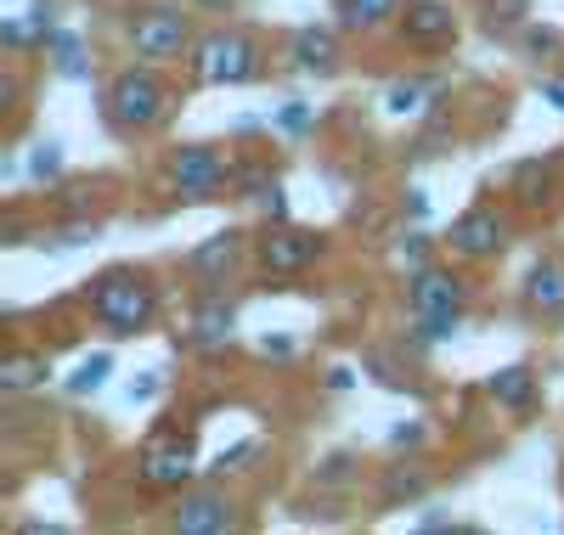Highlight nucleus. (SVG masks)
<instances>
[{
    "label": "nucleus",
    "instance_id": "1",
    "mask_svg": "<svg viewBox=\"0 0 564 535\" xmlns=\"http://www.w3.org/2000/svg\"><path fill=\"white\" fill-rule=\"evenodd\" d=\"M90 310H97V321L113 338H135L159 316V287L141 271H102L97 287H90Z\"/></svg>",
    "mask_w": 564,
    "mask_h": 535
},
{
    "label": "nucleus",
    "instance_id": "2",
    "mask_svg": "<svg viewBox=\"0 0 564 535\" xmlns=\"http://www.w3.org/2000/svg\"><path fill=\"white\" fill-rule=\"evenodd\" d=\"M102 113H108V124L124 130V135H141V130L164 124V113H170V90H164V79L153 74V63L113 74V79H108V102H102Z\"/></svg>",
    "mask_w": 564,
    "mask_h": 535
},
{
    "label": "nucleus",
    "instance_id": "3",
    "mask_svg": "<svg viewBox=\"0 0 564 535\" xmlns=\"http://www.w3.org/2000/svg\"><path fill=\"white\" fill-rule=\"evenodd\" d=\"M186 63H193L198 85H249L260 74V45L238 29H209V34L193 40Z\"/></svg>",
    "mask_w": 564,
    "mask_h": 535
},
{
    "label": "nucleus",
    "instance_id": "4",
    "mask_svg": "<svg viewBox=\"0 0 564 535\" xmlns=\"http://www.w3.org/2000/svg\"><path fill=\"white\" fill-rule=\"evenodd\" d=\"M164 175H170V186H175V198H193V204L220 198V192L231 186V164H226V153H220V148H209V141L175 148Z\"/></svg>",
    "mask_w": 564,
    "mask_h": 535
},
{
    "label": "nucleus",
    "instance_id": "5",
    "mask_svg": "<svg viewBox=\"0 0 564 535\" xmlns=\"http://www.w3.org/2000/svg\"><path fill=\"white\" fill-rule=\"evenodd\" d=\"M135 479L148 484V491H186V484L198 479L193 440H186V434H153L135 457Z\"/></svg>",
    "mask_w": 564,
    "mask_h": 535
},
{
    "label": "nucleus",
    "instance_id": "6",
    "mask_svg": "<svg viewBox=\"0 0 564 535\" xmlns=\"http://www.w3.org/2000/svg\"><path fill=\"white\" fill-rule=\"evenodd\" d=\"M130 52L141 57V63H175V57H186L193 52V23H186L181 12H170V7H153V12H141L135 23H130Z\"/></svg>",
    "mask_w": 564,
    "mask_h": 535
},
{
    "label": "nucleus",
    "instance_id": "7",
    "mask_svg": "<svg viewBox=\"0 0 564 535\" xmlns=\"http://www.w3.org/2000/svg\"><path fill=\"white\" fill-rule=\"evenodd\" d=\"M446 242H452L457 260H497L508 249V215L491 209V204H475L468 215L452 220V237Z\"/></svg>",
    "mask_w": 564,
    "mask_h": 535
},
{
    "label": "nucleus",
    "instance_id": "8",
    "mask_svg": "<svg viewBox=\"0 0 564 535\" xmlns=\"http://www.w3.org/2000/svg\"><path fill=\"white\" fill-rule=\"evenodd\" d=\"M406 305H412V316H463L468 282L457 271H446V265H423V271H412Z\"/></svg>",
    "mask_w": 564,
    "mask_h": 535
},
{
    "label": "nucleus",
    "instance_id": "9",
    "mask_svg": "<svg viewBox=\"0 0 564 535\" xmlns=\"http://www.w3.org/2000/svg\"><path fill=\"white\" fill-rule=\"evenodd\" d=\"M316 254H322V237L316 231H300V226H271L260 237V265L271 276H300V271L316 265Z\"/></svg>",
    "mask_w": 564,
    "mask_h": 535
},
{
    "label": "nucleus",
    "instance_id": "10",
    "mask_svg": "<svg viewBox=\"0 0 564 535\" xmlns=\"http://www.w3.org/2000/svg\"><path fill=\"white\" fill-rule=\"evenodd\" d=\"M175 529L186 535H226V529H238V507H231L220 491H186L170 513Z\"/></svg>",
    "mask_w": 564,
    "mask_h": 535
},
{
    "label": "nucleus",
    "instance_id": "11",
    "mask_svg": "<svg viewBox=\"0 0 564 535\" xmlns=\"http://www.w3.org/2000/svg\"><path fill=\"white\" fill-rule=\"evenodd\" d=\"M186 338H193L198 350H226L231 338H238V305L231 299H220V294H204L198 305H193V327H186Z\"/></svg>",
    "mask_w": 564,
    "mask_h": 535
},
{
    "label": "nucleus",
    "instance_id": "12",
    "mask_svg": "<svg viewBox=\"0 0 564 535\" xmlns=\"http://www.w3.org/2000/svg\"><path fill=\"white\" fill-rule=\"evenodd\" d=\"M401 34L412 45H446L457 34V18H452V7H441V0H406L401 7Z\"/></svg>",
    "mask_w": 564,
    "mask_h": 535
},
{
    "label": "nucleus",
    "instance_id": "13",
    "mask_svg": "<svg viewBox=\"0 0 564 535\" xmlns=\"http://www.w3.org/2000/svg\"><path fill=\"white\" fill-rule=\"evenodd\" d=\"M238 254H243V231H215V237H204L198 249L186 254V271L204 276V282H226L231 265H238Z\"/></svg>",
    "mask_w": 564,
    "mask_h": 535
},
{
    "label": "nucleus",
    "instance_id": "14",
    "mask_svg": "<svg viewBox=\"0 0 564 535\" xmlns=\"http://www.w3.org/2000/svg\"><path fill=\"white\" fill-rule=\"evenodd\" d=\"M289 57H294V68L300 74H316V79H327L339 68V40H334V29H300L294 40H289Z\"/></svg>",
    "mask_w": 564,
    "mask_h": 535
},
{
    "label": "nucleus",
    "instance_id": "15",
    "mask_svg": "<svg viewBox=\"0 0 564 535\" xmlns=\"http://www.w3.org/2000/svg\"><path fill=\"white\" fill-rule=\"evenodd\" d=\"M525 305L536 316H564V260H536L525 271Z\"/></svg>",
    "mask_w": 564,
    "mask_h": 535
},
{
    "label": "nucleus",
    "instance_id": "16",
    "mask_svg": "<svg viewBox=\"0 0 564 535\" xmlns=\"http://www.w3.org/2000/svg\"><path fill=\"white\" fill-rule=\"evenodd\" d=\"M508 192H513V204H520V209H547V204H553V159L513 164Z\"/></svg>",
    "mask_w": 564,
    "mask_h": 535
},
{
    "label": "nucleus",
    "instance_id": "17",
    "mask_svg": "<svg viewBox=\"0 0 564 535\" xmlns=\"http://www.w3.org/2000/svg\"><path fill=\"white\" fill-rule=\"evenodd\" d=\"M486 395L497 406H508V412H531L536 406V372L525 361H513V367H502V372L486 378Z\"/></svg>",
    "mask_w": 564,
    "mask_h": 535
},
{
    "label": "nucleus",
    "instance_id": "18",
    "mask_svg": "<svg viewBox=\"0 0 564 535\" xmlns=\"http://www.w3.org/2000/svg\"><path fill=\"white\" fill-rule=\"evenodd\" d=\"M430 102H441V79H423V74H406L395 85H384V113L390 119H417Z\"/></svg>",
    "mask_w": 564,
    "mask_h": 535
},
{
    "label": "nucleus",
    "instance_id": "19",
    "mask_svg": "<svg viewBox=\"0 0 564 535\" xmlns=\"http://www.w3.org/2000/svg\"><path fill=\"white\" fill-rule=\"evenodd\" d=\"M384 23H401V0H339V29L372 34Z\"/></svg>",
    "mask_w": 564,
    "mask_h": 535
},
{
    "label": "nucleus",
    "instance_id": "20",
    "mask_svg": "<svg viewBox=\"0 0 564 535\" xmlns=\"http://www.w3.org/2000/svg\"><path fill=\"white\" fill-rule=\"evenodd\" d=\"M45 378H52V361H45V356H12L7 367H0V389H7V395H23V389H40Z\"/></svg>",
    "mask_w": 564,
    "mask_h": 535
},
{
    "label": "nucleus",
    "instance_id": "21",
    "mask_svg": "<svg viewBox=\"0 0 564 535\" xmlns=\"http://www.w3.org/2000/svg\"><path fill=\"white\" fill-rule=\"evenodd\" d=\"M423 496H430V473H423V468H390V479H384V507L423 502Z\"/></svg>",
    "mask_w": 564,
    "mask_h": 535
},
{
    "label": "nucleus",
    "instance_id": "22",
    "mask_svg": "<svg viewBox=\"0 0 564 535\" xmlns=\"http://www.w3.org/2000/svg\"><path fill=\"white\" fill-rule=\"evenodd\" d=\"M452 332H457V316H412V327H406L412 350H435V345H446Z\"/></svg>",
    "mask_w": 564,
    "mask_h": 535
},
{
    "label": "nucleus",
    "instance_id": "23",
    "mask_svg": "<svg viewBox=\"0 0 564 535\" xmlns=\"http://www.w3.org/2000/svg\"><path fill=\"white\" fill-rule=\"evenodd\" d=\"M45 52H52L57 74H68V79H79V74H85V52H79V40H74V34H57V29H52V40H45Z\"/></svg>",
    "mask_w": 564,
    "mask_h": 535
},
{
    "label": "nucleus",
    "instance_id": "24",
    "mask_svg": "<svg viewBox=\"0 0 564 535\" xmlns=\"http://www.w3.org/2000/svg\"><path fill=\"white\" fill-rule=\"evenodd\" d=\"M108 372H113V356H90V361H79V372L68 378V395H90V389H102Z\"/></svg>",
    "mask_w": 564,
    "mask_h": 535
},
{
    "label": "nucleus",
    "instance_id": "25",
    "mask_svg": "<svg viewBox=\"0 0 564 535\" xmlns=\"http://www.w3.org/2000/svg\"><path fill=\"white\" fill-rule=\"evenodd\" d=\"M531 0H486V29H520Z\"/></svg>",
    "mask_w": 564,
    "mask_h": 535
},
{
    "label": "nucleus",
    "instance_id": "26",
    "mask_svg": "<svg viewBox=\"0 0 564 535\" xmlns=\"http://www.w3.org/2000/svg\"><path fill=\"white\" fill-rule=\"evenodd\" d=\"M249 457H260V440H243V446H231V451H220L215 473H238V468H249Z\"/></svg>",
    "mask_w": 564,
    "mask_h": 535
},
{
    "label": "nucleus",
    "instance_id": "27",
    "mask_svg": "<svg viewBox=\"0 0 564 535\" xmlns=\"http://www.w3.org/2000/svg\"><path fill=\"white\" fill-rule=\"evenodd\" d=\"M311 124H316L311 102H289V108L276 113V130H294V135H300V130H311Z\"/></svg>",
    "mask_w": 564,
    "mask_h": 535
},
{
    "label": "nucleus",
    "instance_id": "28",
    "mask_svg": "<svg viewBox=\"0 0 564 535\" xmlns=\"http://www.w3.org/2000/svg\"><path fill=\"white\" fill-rule=\"evenodd\" d=\"M0 40H7L12 52H23L29 40H40V29H34V23H18V18H7V23H0Z\"/></svg>",
    "mask_w": 564,
    "mask_h": 535
},
{
    "label": "nucleus",
    "instance_id": "29",
    "mask_svg": "<svg viewBox=\"0 0 564 535\" xmlns=\"http://www.w3.org/2000/svg\"><path fill=\"white\" fill-rule=\"evenodd\" d=\"M34 175H57L63 170V153H57V141H40L34 148V164H29Z\"/></svg>",
    "mask_w": 564,
    "mask_h": 535
},
{
    "label": "nucleus",
    "instance_id": "30",
    "mask_svg": "<svg viewBox=\"0 0 564 535\" xmlns=\"http://www.w3.org/2000/svg\"><path fill=\"white\" fill-rule=\"evenodd\" d=\"M553 45H558V34H553V29H525V52H531V57H547Z\"/></svg>",
    "mask_w": 564,
    "mask_h": 535
},
{
    "label": "nucleus",
    "instance_id": "31",
    "mask_svg": "<svg viewBox=\"0 0 564 535\" xmlns=\"http://www.w3.org/2000/svg\"><path fill=\"white\" fill-rule=\"evenodd\" d=\"M401 260H406L412 271H423V265H430V254H423V237H417V231H412V237L401 242Z\"/></svg>",
    "mask_w": 564,
    "mask_h": 535
},
{
    "label": "nucleus",
    "instance_id": "32",
    "mask_svg": "<svg viewBox=\"0 0 564 535\" xmlns=\"http://www.w3.org/2000/svg\"><path fill=\"white\" fill-rule=\"evenodd\" d=\"M390 440H395V446H417L423 428H417V423H401V428H390Z\"/></svg>",
    "mask_w": 564,
    "mask_h": 535
},
{
    "label": "nucleus",
    "instance_id": "33",
    "mask_svg": "<svg viewBox=\"0 0 564 535\" xmlns=\"http://www.w3.org/2000/svg\"><path fill=\"white\" fill-rule=\"evenodd\" d=\"M542 102L564 108V79H542Z\"/></svg>",
    "mask_w": 564,
    "mask_h": 535
},
{
    "label": "nucleus",
    "instance_id": "34",
    "mask_svg": "<svg viewBox=\"0 0 564 535\" xmlns=\"http://www.w3.org/2000/svg\"><path fill=\"white\" fill-rule=\"evenodd\" d=\"M294 345H289V338H260V356H289Z\"/></svg>",
    "mask_w": 564,
    "mask_h": 535
},
{
    "label": "nucleus",
    "instance_id": "35",
    "mask_svg": "<svg viewBox=\"0 0 564 535\" xmlns=\"http://www.w3.org/2000/svg\"><path fill=\"white\" fill-rule=\"evenodd\" d=\"M350 383H356L350 367H334V372H327V389H350Z\"/></svg>",
    "mask_w": 564,
    "mask_h": 535
}]
</instances>
